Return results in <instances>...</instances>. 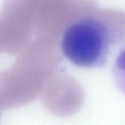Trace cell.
I'll return each mask as SVG.
<instances>
[{
  "label": "cell",
  "instance_id": "1",
  "mask_svg": "<svg viewBox=\"0 0 125 125\" xmlns=\"http://www.w3.org/2000/svg\"><path fill=\"white\" fill-rule=\"evenodd\" d=\"M87 16L67 26L61 39L65 58L81 68L105 67L114 52L125 46V13Z\"/></svg>",
  "mask_w": 125,
  "mask_h": 125
},
{
  "label": "cell",
  "instance_id": "2",
  "mask_svg": "<svg viewBox=\"0 0 125 125\" xmlns=\"http://www.w3.org/2000/svg\"><path fill=\"white\" fill-rule=\"evenodd\" d=\"M112 76L117 87L125 95V46L121 49L115 57Z\"/></svg>",
  "mask_w": 125,
  "mask_h": 125
}]
</instances>
